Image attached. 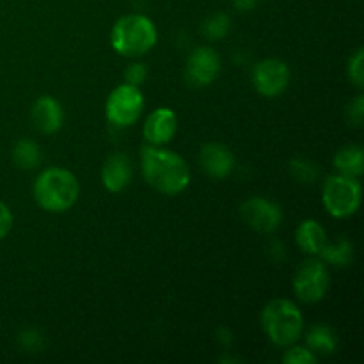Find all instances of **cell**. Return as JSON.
Returning <instances> with one entry per match:
<instances>
[{
    "label": "cell",
    "instance_id": "obj_1",
    "mask_svg": "<svg viewBox=\"0 0 364 364\" xmlns=\"http://www.w3.org/2000/svg\"><path fill=\"white\" fill-rule=\"evenodd\" d=\"M144 180L166 196L181 194L191 183V167L178 153L160 146H144L141 153Z\"/></svg>",
    "mask_w": 364,
    "mask_h": 364
},
{
    "label": "cell",
    "instance_id": "obj_2",
    "mask_svg": "<svg viewBox=\"0 0 364 364\" xmlns=\"http://www.w3.org/2000/svg\"><path fill=\"white\" fill-rule=\"evenodd\" d=\"M34 199L45 212L63 213L77 203L80 185L73 173L63 167L45 169L34 181Z\"/></svg>",
    "mask_w": 364,
    "mask_h": 364
},
{
    "label": "cell",
    "instance_id": "obj_3",
    "mask_svg": "<svg viewBox=\"0 0 364 364\" xmlns=\"http://www.w3.org/2000/svg\"><path fill=\"white\" fill-rule=\"evenodd\" d=\"M159 32L155 23L144 14H128L114 23L110 43L123 57H141L156 45Z\"/></svg>",
    "mask_w": 364,
    "mask_h": 364
},
{
    "label": "cell",
    "instance_id": "obj_4",
    "mask_svg": "<svg viewBox=\"0 0 364 364\" xmlns=\"http://www.w3.org/2000/svg\"><path fill=\"white\" fill-rule=\"evenodd\" d=\"M262 327L274 345L290 347L304 333V318L294 302L276 299L262 311Z\"/></svg>",
    "mask_w": 364,
    "mask_h": 364
},
{
    "label": "cell",
    "instance_id": "obj_5",
    "mask_svg": "<svg viewBox=\"0 0 364 364\" xmlns=\"http://www.w3.org/2000/svg\"><path fill=\"white\" fill-rule=\"evenodd\" d=\"M323 206L336 219H347L354 215L361 206L363 188L361 181L347 174L329 176L323 183Z\"/></svg>",
    "mask_w": 364,
    "mask_h": 364
},
{
    "label": "cell",
    "instance_id": "obj_6",
    "mask_svg": "<svg viewBox=\"0 0 364 364\" xmlns=\"http://www.w3.org/2000/svg\"><path fill=\"white\" fill-rule=\"evenodd\" d=\"M142 109H144V96H142L139 85L123 84L109 95L105 114L110 123L116 124V127L127 128L137 123Z\"/></svg>",
    "mask_w": 364,
    "mask_h": 364
},
{
    "label": "cell",
    "instance_id": "obj_7",
    "mask_svg": "<svg viewBox=\"0 0 364 364\" xmlns=\"http://www.w3.org/2000/svg\"><path fill=\"white\" fill-rule=\"evenodd\" d=\"M331 287V274L322 259H308L302 263L294 277V290L299 301L315 304L326 297Z\"/></svg>",
    "mask_w": 364,
    "mask_h": 364
},
{
    "label": "cell",
    "instance_id": "obj_8",
    "mask_svg": "<svg viewBox=\"0 0 364 364\" xmlns=\"http://www.w3.org/2000/svg\"><path fill=\"white\" fill-rule=\"evenodd\" d=\"M288 82H290V68L284 60H259L252 70V84L256 91L267 98L279 96L288 87Z\"/></svg>",
    "mask_w": 364,
    "mask_h": 364
},
{
    "label": "cell",
    "instance_id": "obj_9",
    "mask_svg": "<svg viewBox=\"0 0 364 364\" xmlns=\"http://www.w3.org/2000/svg\"><path fill=\"white\" fill-rule=\"evenodd\" d=\"M240 215L247 226L259 233H272L283 223V210L265 198H251L242 205Z\"/></svg>",
    "mask_w": 364,
    "mask_h": 364
},
{
    "label": "cell",
    "instance_id": "obj_10",
    "mask_svg": "<svg viewBox=\"0 0 364 364\" xmlns=\"http://www.w3.org/2000/svg\"><path fill=\"white\" fill-rule=\"evenodd\" d=\"M220 71V57L210 46H199L188 55L185 77L196 87L210 85Z\"/></svg>",
    "mask_w": 364,
    "mask_h": 364
},
{
    "label": "cell",
    "instance_id": "obj_11",
    "mask_svg": "<svg viewBox=\"0 0 364 364\" xmlns=\"http://www.w3.org/2000/svg\"><path fill=\"white\" fill-rule=\"evenodd\" d=\"M178 132V116L174 110L160 107L153 110L146 119L142 134L146 141L153 146H164L174 139Z\"/></svg>",
    "mask_w": 364,
    "mask_h": 364
},
{
    "label": "cell",
    "instance_id": "obj_12",
    "mask_svg": "<svg viewBox=\"0 0 364 364\" xmlns=\"http://www.w3.org/2000/svg\"><path fill=\"white\" fill-rule=\"evenodd\" d=\"M199 162H201L203 171L208 176L215 178V180H223V178L230 176L231 171H233L235 155L228 146L220 144V142H210V144H205L201 148Z\"/></svg>",
    "mask_w": 364,
    "mask_h": 364
},
{
    "label": "cell",
    "instance_id": "obj_13",
    "mask_svg": "<svg viewBox=\"0 0 364 364\" xmlns=\"http://www.w3.org/2000/svg\"><path fill=\"white\" fill-rule=\"evenodd\" d=\"M132 174H134V169H132L130 159L124 153H114L105 160V166L102 169L103 187L117 194L130 185Z\"/></svg>",
    "mask_w": 364,
    "mask_h": 364
},
{
    "label": "cell",
    "instance_id": "obj_14",
    "mask_svg": "<svg viewBox=\"0 0 364 364\" xmlns=\"http://www.w3.org/2000/svg\"><path fill=\"white\" fill-rule=\"evenodd\" d=\"M34 127L43 134H55L64 123V110L60 103L52 96H41L32 107Z\"/></svg>",
    "mask_w": 364,
    "mask_h": 364
},
{
    "label": "cell",
    "instance_id": "obj_15",
    "mask_svg": "<svg viewBox=\"0 0 364 364\" xmlns=\"http://www.w3.org/2000/svg\"><path fill=\"white\" fill-rule=\"evenodd\" d=\"M297 244L308 255H320L327 244L326 230L315 219H306L297 228Z\"/></svg>",
    "mask_w": 364,
    "mask_h": 364
},
{
    "label": "cell",
    "instance_id": "obj_16",
    "mask_svg": "<svg viewBox=\"0 0 364 364\" xmlns=\"http://www.w3.org/2000/svg\"><path fill=\"white\" fill-rule=\"evenodd\" d=\"M334 167L340 174L359 178L364 171V153L361 146H345L334 156Z\"/></svg>",
    "mask_w": 364,
    "mask_h": 364
},
{
    "label": "cell",
    "instance_id": "obj_17",
    "mask_svg": "<svg viewBox=\"0 0 364 364\" xmlns=\"http://www.w3.org/2000/svg\"><path fill=\"white\" fill-rule=\"evenodd\" d=\"M13 160L20 169L32 171L41 164V149L31 139H23L13 149Z\"/></svg>",
    "mask_w": 364,
    "mask_h": 364
},
{
    "label": "cell",
    "instance_id": "obj_18",
    "mask_svg": "<svg viewBox=\"0 0 364 364\" xmlns=\"http://www.w3.org/2000/svg\"><path fill=\"white\" fill-rule=\"evenodd\" d=\"M309 350L318 354H333L336 350V336L327 326H313L306 336Z\"/></svg>",
    "mask_w": 364,
    "mask_h": 364
},
{
    "label": "cell",
    "instance_id": "obj_19",
    "mask_svg": "<svg viewBox=\"0 0 364 364\" xmlns=\"http://www.w3.org/2000/svg\"><path fill=\"white\" fill-rule=\"evenodd\" d=\"M352 255H354L352 242H348L347 238L341 237L340 240H336L334 244H329V242H327L318 256H322V259H326V262L333 263V265L336 267H347L348 263L352 262Z\"/></svg>",
    "mask_w": 364,
    "mask_h": 364
},
{
    "label": "cell",
    "instance_id": "obj_20",
    "mask_svg": "<svg viewBox=\"0 0 364 364\" xmlns=\"http://www.w3.org/2000/svg\"><path fill=\"white\" fill-rule=\"evenodd\" d=\"M290 171L301 183H315L318 180L320 169L315 162L306 159H295L290 162Z\"/></svg>",
    "mask_w": 364,
    "mask_h": 364
},
{
    "label": "cell",
    "instance_id": "obj_21",
    "mask_svg": "<svg viewBox=\"0 0 364 364\" xmlns=\"http://www.w3.org/2000/svg\"><path fill=\"white\" fill-rule=\"evenodd\" d=\"M230 16H228L226 13H217L205 21L203 32H205V36H208L210 39H223L224 36L228 34V31H230Z\"/></svg>",
    "mask_w": 364,
    "mask_h": 364
},
{
    "label": "cell",
    "instance_id": "obj_22",
    "mask_svg": "<svg viewBox=\"0 0 364 364\" xmlns=\"http://www.w3.org/2000/svg\"><path fill=\"white\" fill-rule=\"evenodd\" d=\"M316 361H318V358H316L315 352L304 347H294V345H290V348L283 355L284 364H315Z\"/></svg>",
    "mask_w": 364,
    "mask_h": 364
},
{
    "label": "cell",
    "instance_id": "obj_23",
    "mask_svg": "<svg viewBox=\"0 0 364 364\" xmlns=\"http://www.w3.org/2000/svg\"><path fill=\"white\" fill-rule=\"evenodd\" d=\"M348 78L355 87L364 85V50L359 48L348 60Z\"/></svg>",
    "mask_w": 364,
    "mask_h": 364
},
{
    "label": "cell",
    "instance_id": "obj_24",
    "mask_svg": "<svg viewBox=\"0 0 364 364\" xmlns=\"http://www.w3.org/2000/svg\"><path fill=\"white\" fill-rule=\"evenodd\" d=\"M146 77H148V70H146V66L142 63L130 64V66L127 68V71H124L127 84L132 85H141L142 82L146 80Z\"/></svg>",
    "mask_w": 364,
    "mask_h": 364
},
{
    "label": "cell",
    "instance_id": "obj_25",
    "mask_svg": "<svg viewBox=\"0 0 364 364\" xmlns=\"http://www.w3.org/2000/svg\"><path fill=\"white\" fill-rule=\"evenodd\" d=\"M20 341L23 345V348H27L31 352H39L43 348V340L38 331H25L20 336Z\"/></svg>",
    "mask_w": 364,
    "mask_h": 364
},
{
    "label": "cell",
    "instance_id": "obj_26",
    "mask_svg": "<svg viewBox=\"0 0 364 364\" xmlns=\"http://www.w3.org/2000/svg\"><path fill=\"white\" fill-rule=\"evenodd\" d=\"M363 117H364V98L359 95L358 98L348 105V119H350L354 124H358V127H361Z\"/></svg>",
    "mask_w": 364,
    "mask_h": 364
},
{
    "label": "cell",
    "instance_id": "obj_27",
    "mask_svg": "<svg viewBox=\"0 0 364 364\" xmlns=\"http://www.w3.org/2000/svg\"><path fill=\"white\" fill-rule=\"evenodd\" d=\"M11 228H13V213L7 208L6 203L0 201V240L7 237Z\"/></svg>",
    "mask_w": 364,
    "mask_h": 364
},
{
    "label": "cell",
    "instance_id": "obj_28",
    "mask_svg": "<svg viewBox=\"0 0 364 364\" xmlns=\"http://www.w3.org/2000/svg\"><path fill=\"white\" fill-rule=\"evenodd\" d=\"M235 7L240 11H251L255 9L256 4H258V0H233Z\"/></svg>",
    "mask_w": 364,
    "mask_h": 364
}]
</instances>
